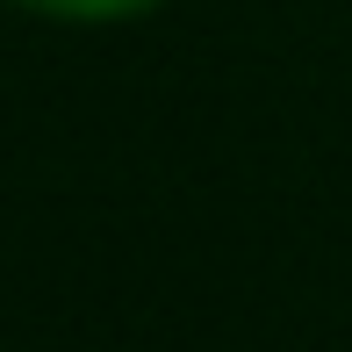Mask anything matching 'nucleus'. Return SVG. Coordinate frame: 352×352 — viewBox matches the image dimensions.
Returning a JSON list of instances; mask_svg holds the SVG:
<instances>
[{"label":"nucleus","instance_id":"1","mask_svg":"<svg viewBox=\"0 0 352 352\" xmlns=\"http://www.w3.org/2000/svg\"><path fill=\"white\" fill-rule=\"evenodd\" d=\"M8 8H29V14H43V22H87V29H101V22L158 14L166 0H8Z\"/></svg>","mask_w":352,"mask_h":352}]
</instances>
